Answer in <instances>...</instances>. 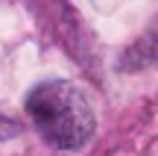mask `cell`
Listing matches in <instances>:
<instances>
[{"instance_id": "6da1fadb", "label": "cell", "mask_w": 158, "mask_h": 156, "mask_svg": "<svg viewBox=\"0 0 158 156\" xmlns=\"http://www.w3.org/2000/svg\"><path fill=\"white\" fill-rule=\"evenodd\" d=\"M27 112L41 139L59 150H76L94 136V112L73 82H41L29 91Z\"/></svg>"}, {"instance_id": "7a4b0ae2", "label": "cell", "mask_w": 158, "mask_h": 156, "mask_svg": "<svg viewBox=\"0 0 158 156\" xmlns=\"http://www.w3.org/2000/svg\"><path fill=\"white\" fill-rule=\"evenodd\" d=\"M0 127H3V121H0Z\"/></svg>"}]
</instances>
